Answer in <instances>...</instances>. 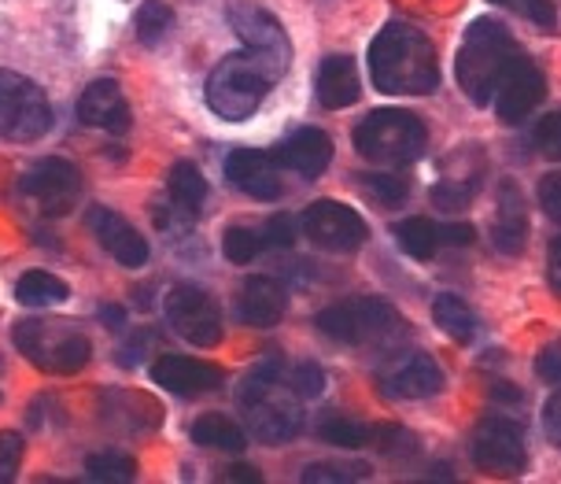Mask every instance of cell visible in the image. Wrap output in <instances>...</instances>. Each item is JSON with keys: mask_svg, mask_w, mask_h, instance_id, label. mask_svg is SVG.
Wrapping results in <instances>:
<instances>
[{"mask_svg": "<svg viewBox=\"0 0 561 484\" xmlns=\"http://www.w3.org/2000/svg\"><path fill=\"white\" fill-rule=\"evenodd\" d=\"M226 178L233 181L244 196L263 200V204H274L280 200V170L270 153H259V148H233L226 156Z\"/></svg>", "mask_w": 561, "mask_h": 484, "instance_id": "obj_16", "label": "cell"}, {"mask_svg": "<svg viewBox=\"0 0 561 484\" xmlns=\"http://www.w3.org/2000/svg\"><path fill=\"white\" fill-rule=\"evenodd\" d=\"M19 193L42 211V215L59 218L75 207L78 193H82V175H78L75 164H67V159L48 156V159H37V164L26 170L23 181H19Z\"/></svg>", "mask_w": 561, "mask_h": 484, "instance_id": "obj_12", "label": "cell"}, {"mask_svg": "<svg viewBox=\"0 0 561 484\" xmlns=\"http://www.w3.org/2000/svg\"><path fill=\"white\" fill-rule=\"evenodd\" d=\"M380 385H385V392L392 399H428L444 392L447 378L433 356H425V351H407V356H396L392 362L380 367Z\"/></svg>", "mask_w": 561, "mask_h": 484, "instance_id": "obj_14", "label": "cell"}, {"mask_svg": "<svg viewBox=\"0 0 561 484\" xmlns=\"http://www.w3.org/2000/svg\"><path fill=\"white\" fill-rule=\"evenodd\" d=\"M193 440L199 448H215V451H229V455H240L248 448V437L237 421H229L226 415H204L193 421Z\"/></svg>", "mask_w": 561, "mask_h": 484, "instance_id": "obj_27", "label": "cell"}, {"mask_svg": "<svg viewBox=\"0 0 561 484\" xmlns=\"http://www.w3.org/2000/svg\"><path fill=\"white\" fill-rule=\"evenodd\" d=\"M89 229L96 234L100 248L107 251V256L115 259V263L123 267H145L148 263V240L137 234L129 222L118 215L112 207H93L89 211Z\"/></svg>", "mask_w": 561, "mask_h": 484, "instance_id": "obj_18", "label": "cell"}, {"mask_svg": "<svg viewBox=\"0 0 561 484\" xmlns=\"http://www.w3.org/2000/svg\"><path fill=\"white\" fill-rule=\"evenodd\" d=\"M536 374L547 381V385H558V378H561V362H558V345H550L539 351V359H536Z\"/></svg>", "mask_w": 561, "mask_h": 484, "instance_id": "obj_43", "label": "cell"}, {"mask_svg": "<svg viewBox=\"0 0 561 484\" xmlns=\"http://www.w3.org/2000/svg\"><path fill=\"white\" fill-rule=\"evenodd\" d=\"M270 156H274L277 167H288L304 178H318L329 167V159H333V140H329V134H322V130L304 126V130H296L293 137L280 140Z\"/></svg>", "mask_w": 561, "mask_h": 484, "instance_id": "obj_20", "label": "cell"}, {"mask_svg": "<svg viewBox=\"0 0 561 484\" xmlns=\"http://www.w3.org/2000/svg\"><path fill=\"white\" fill-rule=\"evenodd\" d=\"M67 296H70L67 281H59L56 274H45V270H30L15 285V300L23 307H56V304H64Z\"/></svg>", "mask_w": 561, "mask_h": 484, "instance_id": "obj_28", "label": "cell"}, {"mask_svg": "<svg viewBox=\"0 0 561 484\" xmlns=\"http://www.w3.org/2000/svg\"><path fill=\"white\" fill-rule=\"evenodd\" d=\"M550 285H554V292L561 289V240L558 237L550 240Z\"/></svg>", "mask_w": 561, "mask_h": 484, "instance_id": "obj_48", "label": "cell"}, {"mask_svg": "<svg viewBox=\"0 0 561 484\" xmlns=\"http://www.w3.org/2000/svg\"><path fill=\"white\" fill-rule=\"evenodd\" d=\"M539 204H543L550 222H561V178L558 175H547L539 181Z\"/></svg>", "mask_w": 561, "mask_h": 484, "instance_id": "obj_41", "label": "cell"}, {"mask_svg": "<svg viewBox=\"0 0 561 484\" xmlns=\"http://www.w3.org/2000/svg\"><path fill=\"white\" fill-rule=\"evenodd\" d=\"M433 318H436V326L444 329L450 340H458V345H466V340L477 337L473 307H469L462 296H455V292H439L436 304H433Z\"/></svg>", "mask_w": 561, "mask_h": 484, "instance_id": "obj_25", "label": "cell"}, {"mask_svg": "<svg viewBox=\"0 0 561 484\" xmlns=\"http://www.w3.org/2000/svg\"><path fill=\"white\" fill-rule=\"evenodd\" d=\"M12 340L37 370H45V374H78V370H85L89 356H93L89 337L67 329L64 322L23 318V322H15Z\"/></svg>", "mask_w": 561, "mask_h": 484, "instance_id": "obj_5", "label": "cell"}, {"mask_svg": "<svg viewBox=\"0 0 561 484\" xmlns=\"http://www.w3.org/2000/svg\"><path fill=\"white\" fill-rule=\"evenodd\" d=\"M134 26H137V42L156 48V45H163L170 37V30H174V12H170L167 0H145V4L137 8Z\"/></svg>", "mask_w": 561, "mask_h": 484, "instance_id": "obj_30", "label": "cell"}, {"mask_svg": "<svg viewBox=\"0 0 561 484\" xmlns=\"http://www.w3.org/2000/svg\"><path fill=\"white\" fill-rule=\"evenodd\" d=\"M229 481H237V484H255V481H263V473H259L255 466H233V470H229Z\"/></svg>", "mask_w": 561, "mask_h": 484, "instance_id": "obj_49", "label": "cell"}, {"mask_svg": "<svg viewBox=\"0 0 561 484\" xmlns=\"http://www.w3.org/2000/svg\"><path fill=\"white\" fill-rule=\"evenodd\" d=\"M314 326L325 333V337L340 340V345H377V340L392 337V333L403 326L399 311L380 296H355L344 300V304L325 307L322 315L314 318Z\"/></svg>", "mask_w": 561, "mask_h": 484, "instance_id": "obj_6", "label": "cell"}, {"mask_svg": "<svg viewBox=\"0 0 561 484\" xmlns=\"http://www.w3.org/2000/svg\"><path fill=\"white\" fill-rule=\"evenodd\" d=\"M148 345H156V333L140 329L137 340H129V345L118 348V367H140V359H145Z\"/></svg>", "mask_w": 561, "mask_h": 484, "instance_id": "obj_42", "label": "cell"}, {"mask_svg": "<svg viewBox=\"0 0 561 484\" xmlns=\"http://www.w3.org/2000/svg\"><path fill=\"white\" fill-rule=\"evenodd\" d=\"M263 240L274 248H288L296 240V218L293 215H270L266 229H263Z\"/></svg>", "mask_w": 561, "mask_h": 484, "instance_id": "obj_40", "label": "cell"}, {"mask_svg": "<svg viewBox=\"0 0 561 484\" xmlns=\"http://www.w3.org/2000/svg\"><path fill=\"white\" fill-rule=\"evenodd\" d=\"M363 97V86H358V70L351 56H329L322 59V70H318V100L329 111L351 108Z\"/></svg>", "mask_w": 561, "mask_h": 484, "instance_id": "obj_23", "label": "cell"}, {"mask_svg": "<svg viewBox=\"0 0 561 484\" xmlns=\"http://www.w3.org/2000/svg\"><path fill=\"white\" fill-rule=\"evenodd\" d=\"M558 410H561V399L558 396H550V403H547V410H543V426H547V432H550V440H561V426H558Z\"/></svg>", "mask_w": 561, "mask_h": 484, "instance_id": "obj_46", "label": "cell"}, {"mask_svg": "<svg viewBox=\"0 0 561 484\" xmlns=\"http://www.w3.org/2000/svg\"><path fill=\"white\" fill-rule=\"evenodd\" d=\"M48 130H53V104L45 89L26 75L0 70V137L30 145V140H42Z\"/></svg>", "mask_w": 561, "mask_h": 484, "instance_id": "obj_7", "label": "cell"}, {"mask_svg": "<svg viewBox=\"0 0 561 484\" xmlns=\"http://www.w3.org/2000/svg\"><path fill=\"white\" fill-rule=\"evenodd\" d=\"M280 370H285L280 356H266L263 362H255V367L248 370V378L240 381V389H237L240 407H252V403L263 399L266 392H274L280 385Z\"/></svg>", "mask_w": 561, "mask_h": 484, "instance_id": "obj_31", "label": "cell"}, {"mask_svg": "<svg viewBox=\"0 0 561 484\" xmlns=\"http://www.w3.org/2000/svg\"><path fill=\"white\" fill-rule=\"evenodd\" d=\"M23 462V437L19 432H0V484L12 481Z\"/></svg>", "mask_w": 561, "mask_h": 484, "instance_id": "obj_39", "label": "cell"}, {"mask_svg": "<svg viewBox=\"0 0 561 484\" xmlns=\"http://www.w3.org/2000/svg\"><path fill=\"white\" fill-rule=\"evenodd\" d=\"M491 4H503L514 8L525 19H533L539 30H554L558 26V12H554V0H491Z\"/></svg>", "mask_w": 561, "mask_h": 484, "instance_id": "obj_37", "label": "cell"}, {"mask_svg": "<svg viewBox=\"0 0 561 484\" xmlns=\"http://www.w3.org/2000/svg\"><path fill=\"white\" fill-rule=\"evenodd\" d=\"M491 396L506 399V403H520V399H525V392H520V389H506V381H499V385L491 389Z\"/></svg>", "mask_w": 561, "mask_h": 484, "instance_id": "obj_50", "label": "cell"}, {"mask_svg": "<svg viewBox=\"0 0 561 484\" xmlns=\"http://www.w3.org/2000/svg\"><path fill=\"white\" fill-rule=\"evenodd\" d=\"M369 466L363 462H314V466L304 470L307 484H344V481H363Z\"/></svg>", "mask_w": 561, "mask_h": 484, "instance_id": "obj_36", "label": "cell"}, {"mask_svg": "<svg viewBox=\"0 0 561 484\" xmlns=\"http://www.w3.org/2000/svg\"><path fill=\"white\" fill-rule=\"evenodd\" d=\"M477 189H480V178H444L433 189V204L439 211H462L469 207V200L477 196Z\"/></svg>", "mask_w": 561, "mask_h": 484, "instance_id": "obj_35", "label": "cell"}, {"mask_svg": "<svg viewBox=\"0 0 561 484\" xmlns=\"http://www.w3.org/2000/svg\"><path fill=\"white\" fill-rule=\"evenodd\" d=\"M520 53L514 34L499 23V19H477L473 26L466 30V42L458 48V86L462 93L473 100V104L484 108L488 100H495L499 78L510 67V59Z\"/></svg>", "mask_w": 561, "mask_h": 484, "instance_id": "obj_2", "label": "cell"}, {"mask_svg": "<svg viewBox=\"0 0 561 484\" xmlns=\"http://www.w3.org/2000/svg\"><path fill=\"white\" fill-rule=\"evenodd\" d=\"M85 473L89 481H104V484H129L137 477V462L134 455H126V451H96V455L85 459Z\"/></svg>", "mask_w": 561, "mask_h": 484, "instance_id": "obj_32", "label": "cell"}, {"mask_svg": "<svg viewBox=\"0 0 561 484\" xmlns=\"http://www.w3.org/2000/svg\"><path fill=\"white\" fill-rule=\"evenodd\" d=\"M369 78L388 97H421L439 86L436 48L410 23H388L369 45Z\"/></svg>", "mask_w": 561, "mask_h": 484, "instance_id": "obj_1", "label": "cell"}, {"mask_svg": "<svg viewBox=\"0 0 561 484\" xmlns=\"http://www.w3.org/2000/svg\"><path fill=\"white\" fill-rule=\"evenodd\" d=\"M536 145L543 148L550 159H558V115H547L543 123L536 126Z\"/></svg>", "mask_w": 561, "mask_h": 484, "instance_id": "obj_44", "label": "cell"}, {"mask_svg": "<svg viewBox=\"0 0 561 484\" xmlns=\"http://www.w3.org/2000/svg\"><path fill=\"white\" fill-rule=\"evenodd\" d=\"M392 237H396V245L407 251L410 259H433L439 248V222L433 218H403V222H396L392 226Z\"/></svg>", "mask_w": 561, "mask_h": 484, "instance_id": "obj_26", "label": "cell"}, {"mask_svg": "<svg viewBox=\"0 0 561 484\" xmlns=\"http://www.w3.org/2000/svg\"><path fill=\"white\" fill-rule=\"evenodd\" d=\"M528 240V215H525V196L514 181L499 185V211H495V226H491V245L503 256H520Z\"/></svg>", "mask_w": 561, "mask_h": 484, "instance_id": "obj_22", "label": "cell"}, {"mask_svg": "<svg viewBox=\"0 0 561 484\" xmlns=\"http://www.w3.org/2000/svg\"><path fill=\"white\" fill-rule=\"evenodd\" d=\"M78 119L85 126L107 130V134H126L134 115H129V104L123 97V86L115 78H96L93 86L85 89L82 100H78Z\"/></svg>", "mask_w": 561, "mask_h": 484, "instance_id": "obj_19", "label": "cell"}, {"mask_svg": "<svg viewBox=\"0 0 561 484\" xmlns=\"http://www.w3.org/2000/svg\"><path fill=\"white\" fill-rule=\"evenodd\" d=\"M96 315H100V322H104L107 329H123L126 326V311L115 307V304H104V307L96 311Z\"/></svg>", "mask_w": 561, "mask_h": 484, "instance_id": "obj_47", "label": "cell"}, {"mask_svg": "<svg viewBox=\"0 0 561 484\" xmlns=\"http://www.w3.org/2000/svg\"><path fill=\"white\" fill-rule=\"evenodd\" d=\"M318 437L333 448H344V451H355V448H369V426H363L358 418H347L340 410H325L318 418Z\"/></svg>", "mask_w": 561, "mask_h": 484, "instance_id": "obj_29", "label": "cell"}, {"mask_svg": "<svg viewBox=\"0 0 561 484\" xmlns=\"http://www.w3.org/2000/svg\"><path fill=\"white\" fill-rule=\"evenodd\" d=\"M248 415V429H252V437L259 443H288L299 437V429H304V407H299V396L296 392H285V389H274L266 392L263 399L252 403V407H244Z\"/></svg>", "mask_w": 561, "mask_h": 484, "instance_id": "obj_15", "label": "cell"}, {"mask_svg": "<svg viewBox=\"0 0 561 484\" xmlns=\"http://www.w3.org/2000/svg\"><path fill=\"white\" fill-rule=\"evenodd\" d=\"M293 392L299 399H318L325 392V370L318 362H299L293 370Z\"/></svg>", "mask_w": 561, "mask_h": 484, "instance_id": "obj_38", "label": "cell"}, {"mask_svg": "<svg viewBox=\"0 0 561 484\" xmlns=\"http://www.w3.org/2000/svg\"><path fill=\"white\" fill-rule=\"evenodd\" d=\"M358 185L380 207H399L410 196V181L403 175H363Z\"/></svg>", "mask_w": 561, "mask_h": 484, "instance_id": "obj_33", "label": "cell"}, {"mask_svg": "<svg viewBox=\"0 0 561 484\" xmlns=\"http://www.w3.org/2000/svg\"><path fill=\"white\" fill-rule=\"evenodd\" d=\"M152 381L163 385L174 396L196 399L207 396V392L222 389V370L210 367L204 359H188V356H159L152 362Z\"/></svg>", "mask_w": 561, "mask_h": 484, "instance_id": "obj_17", "label": "cell"}, {"mask_svg": "<svg viewBox=\"0 0 561 484\" xmlns=\"http://www.w3.org/2000/svg\"><path fill=\"white\" fill-rule=\"evenodd\" d=\"M473 237H477V229L473 226H439V245H450V248H466V245H473Z\"/></svg>", "mask_w": 561, "mask_h": 484, "instance_id": "obj_45", "label": "cell"}, {"mask_svg": "<svg viewBox=\"0 0 561 484\" xmlns=\"http://www.w3.org/2000/svg\"><path fill=\"white\" fill-rule=\"evenodd\" d=\"M299 229H304V237L310 245L336 251V256L358 251L369 237L366 218L358 215L355 207L340 204V200H314V204L299 215Z\"/></svg>", "mask_w": 561, "mask_h": 484, "instance_id": "obj_9", "label": "cell"}, {"mask_svg": "<svg viewBox=\"0 0 561 484\" xmlns=\"http://www.w3.org/2000/svg\"><path fill=\"white\" fill-rule=\"evenodd\" d=\"M222 248H226V259H229V263L244 267V263H252L259 251L266 248V240H263V234H259V229H252V226H229V229H226V237H222Z\"/></svg>", "mask_w": 561, "mask_h": 484, "instance_id": "obj_34", "label": "cell"}, {"mask_svg": "<svg viewBox=\"0 0 561 484\" xmlns=\"http://www.w3.org/2000/svg\"><path fill=\"white\" fill-rule=\"evenodd\" d=\"M288 311V292L285 285H277L274 278H248L240 285V296H237V315L244 326H259V329H270L285 318Z\"/></svg>", "mask_w": 561, "mask_h": 484, "instance_id": "obj_21", "label": "cell"}, {"mask_svg": "<svg viewBox=\"0 0 561 484\" xmlns=\"http://www.w3.org/2000/svg\"><path fill=\"white\" fill-rule=\"evenodd\" d=\"M229 26L244 42L248 53L263 64L270 82H277L288 70V64H293V42H288L280 19L274 12H266L263 4H255V0H233L229 4Z\"/></svg>", "mask_w": 561, "mask_h": 484, "instance_id": "obj_8", "label": "cell"}, {"mask_svg": "<svg viewBox=\"0 0 561 484\" xmlns=\"http://www.w3.org/2000/svg\"><path fill=\"white\" fill-rule=\"evenodd\" d=\"M167 193H170V204H174L178 211H185L188 218H196L199 207H204V200H207V181H204V175H199L196 164L182 159V164L170 167Z\"/></svg>", "mask_w": 561, "mask_h": 484, "instance_id": "obj_24", "label": "cell"}, {"mask_svg": "<svg viewBox=\"0 0 561 484\" xmlns=\"http://www.w3.org/2000/svg\"><path fill=\"white\" fill-rule=\"evenodd\" d=\"M167 322L178 337H185L196 348H215L222 340V311H218L215 296L188 281L167 292Z\"/></svg>", "mask_w": 561, "mask_h": 484, "instance_id": "obj_11", "label": "cell"}, {"mask_svg": "<svg viewBox=\"0 0 561 484\" xmlns=\"http://www.w3.org/2000/svg\"><path fill=\"white\" fill-rule=\"evenodd\" d=\"M270 86L274 82H270V75L252 53H233L207 75L204 100L218 119H226V123H244V119H252L259 104L266 100Z\"/></svg>", "mask_w": 561, "mask_h": 484, "instance_id": "obj_4", "label": "cell"}, {"mask_svg": "<svg viewBox=\"0 0 561 484\" xmlns=\"http://www.w3.org/2000/svg\"><path fill=\"white\" fill-rule=\"evenodd\" d=\"M543 93H547L543 70L536 67V59H528L525 53H517L514 59H510V67L503 70V78H499V89H495L499 119L510 123V126L525 123V119L539 108Z\"/></svg>", "mask_w": 561, "mask_h": 484, "instance_id": "obj_13", "label": "cell"}, {"mask_svg": "<svg viewBox=\"0 0 561 484\" xmlns=\"http://www.w3.org/2000/svg\"><path fill=\"white\" fill-rule=\"evenodd\" d=\"M428 130L403 108H377L369 111L363 123L355 126V148L358 156L380 167H407L425 156Z\"/></svg>", "mask_w": 561, "mask_h": 484, "instance_id": "obj_3", "label": "cell"}, {"mask_svg": "<svg viewBox=\"0 0 561 484\" xmlns=\"http://www.w3.org/2000/svg\"><path fill=\"white\" fill-rule=\"evenodd\" d=\"M469 455H473L477 470L499 473V477H517L528 459L525 455V429H520V421L506 418V415H488L473 429Z\"/></svg>", "mask_w": 561, "mask_h": 484, "instance_id": "obj_10", "label": "cell"}]
</instances>
